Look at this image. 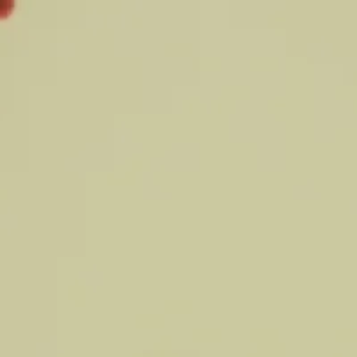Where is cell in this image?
I'll return each instance as SVG.
<instances>
[{"instance_id":"1","label":"cell","mask_w":357,"mask_h":357,"mask_svg":"<svg viewBox=\"0 0 357 357\" xmlns=\"http://www.w3.org/2000/svg\"><path fill=\"white\" fill-rule=\"evenodd\" d=\"M15 9V2H8V0H0V18H8Z\"/></svg>"}]
</instances>
